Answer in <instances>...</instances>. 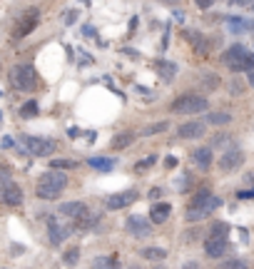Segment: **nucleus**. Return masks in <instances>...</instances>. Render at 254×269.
Returning <instances> with one entry per match:
<instances>
[{"label": "nucleus", "instance_id": "obj_1", "mask_svg": "<svg viewBox=\"0 0 254 269\" xmlns=\"http://www.w3.org/2000/svg\"><path fill=\"white\" fill-rule=\"evenodd\" d=\"M219 205H222V199H219V197H215L210 190H202V192L192 199L190 210H187V222H199V219H204V217H207V214H212Z\"/></svg>", "mask_w": 254, "mask_h": 269}, {"label": "nucleus", "instance_id": "obj_2", "mask_svg": "<svg viewBox=\"0 0 254 269\" xmlns=\"http://www.w3.org/2000/svg\"><path fill=\"white\" fill-rule=\"evenodd\" d=\"M67 187V174L62 172H45L38 182V197L42 199H58L60 192Z\"/></svg>", "mask_w": 254, "mask_h": 269}, {"label": "nucleus", "instance_id": "obj_3", "mask_svg": "<svg viewBox=\"0 0 254 269\" xmlns=\"http://www.w3.org/2000/svg\"><path fill=\"white\" fill-rule=\"evenodd\" d=\"M222 60H224V65L229 68V70H235V73H239V70H254V55H249L247 53V48L244 45H232L224 55H222Z\"/></svg>", "mask_w": 254, "mask_h": 269}, {"label": "nucleus", "instance_id": "obj_4", "mask_svg": "<svg viewBox=\"0 0 254 269\" xmlns=\"http://www.w3.org/2000/svg\"><path fill=\"white\" fill-rule=\"evenodd\" d=\"M10 80H13V85L18 90H22V93H30V90L38 87V75H35V68L33 65H15L10 70Z\"/></svg>", "mask_w": 254, "mask_h": 269}, {"label": "nucleus", "instance_id": "obj_5", "mask_svg": "<svg viewBox=\"0 0 254 269\" xmlns=\"http://www.w3.org/2000/svg\"><path fill=\"white\" fill-rule=\"evenodd\" d=\"M204 110H207V97L202 95H182L172 102V113H179V115H199Z\"/></svg>", "mask_w": 254, "mask_h": 269}, {"label": "nucleus", "instance_id": "obj_6", "mask_svg": "<svg viewBox=\"0 0 254 269\" xmlns=\"http://www.w3.org/2000/svg\"><path fill=\"white\" fill-rule=\"evenodd\" d=\"M227 227L224 225H217L215 230H212V237L204 242V254L210 257V259H219L222 254H227Z\"/></svg>", "mask_w": 254, "mask_h": 269}, {"label": "nucleus", "instance_id": "obj_7", "mask_svg": "<svg viewBox=\"0 0 254 269\" xmlns=\"http://www.w3.org/2000/svg\"><path fill=\"white\" fill-rule=\"evenodd\" d=\"M38 23H40V10L38 8H30L22 18H20V23L15 25V30H13V38L15 40H22V38H28L35 28H38Z\"/></svg>", "mask_w": 254, "mask_h": 269}, {"label": "nucleus", "instance_id": "obj_8", "mask_svg": "<svg viewBox=\"0 0 254 269\" xmlns=\"http://www.w3.org/2000/svg\"><path fill=\"white\" fill-rule=\"evenodd\" d=\"M22 142H25V150L30 154H35V157H48V154L55 152V142H53V140H45V137H33V134H28Z\"/></svg>", "mask_w": 254, "mask_h": 269}, {"label": "nucleus", "instance_id": "obj_9", "mask_svg": "<svg viewBox=\"0 0 254 269\" xmlns=\"http://www.w3.org/2000/svg\"><path fill=\"white\" fill-rule=\"evenodd\" d=\"M127 232L137 237V239H142V237H150L152 234V225L145 219V217H140V214H132L130 219H127Z\"/></svg>", "mask_w": 254, "mask_h": 269}, {"label": "nucleus", "instance_id": "obj_10", "mask_svg": "<svg viewBox=\"0 0 254 269\" xmlns=\"http://www.w3.org/2000/svg\"><path fill=\"white\" fill-rule=\"evenodd\" d=\"M60 214L70 217V219H78L80 225V222L87 219V205L85 202H65V205H60Z\"/></svg>", "mask_w": 254, "mask_h": 269}, {"label": "nucleus", "instance_id": "obj_11", "mask_svg": "<svg viewBox=\"0 0 254 269\" xmlns=\"http://www.w3.org/2000/svg\"><path fill=\"white\" fill-rule=\"evenodd\" d=\"M0 197H3L5 205L18 207L20 202H22V190H20V185H15V182H5L3 190H0Z\"/></svg>", "mask_w": 254, "mask_h": 269}, {"label": "nucleus", "instance_id": "obj_12", "mask_svg": "<svg viewBox=\"0 0 254 269\" xmlns=\"http://www.w3.org/2000/svg\"><path fill=\"white\" fill-rule=\"evenodd\" d=\"M242 162H244V154H242V150H227V152L219 157V170L232 172V170H237Z\"/></svg>", "mask_w": 254, "mask_h": 269}, {"label": "nucleus", "instance_id": "obj_13", "mask_svg": "<svg viewBox=\"0 0 254 269\" xmlns=\"http://www.w3.org/2000/svg\"><path fill=\"white\" fill-rule=\"evenodd\" d=\"M135 199H137L135 190H127V192H120V194H110V197H107V207H110V210H122V207L132 205Z\"/></svg>", "mask_w": 254, "mask_h": 269}, {"label": "nucleus", "instance_id": "obj_14", "mask_svg": "<svg viewBox=\"0 0 254 269\" xmlns=\"http://www.w3.org/2000/svg\"><path fill=\"white\" fill-rule=\"evenodd\" d=\"M177 134H179V137H184V140H195V137H202V134H204V122H199V120L184 122V125H179Z\"/></svg>", "mask_w": 254, "mask_h": 269}, {"label": "nucleus", "instance_id": "obj_15", "mask_svg": "<svg viewBox=\"0 0 254 269\" xmlns=\"http://www.w3.org/2000/svg\"><path fill=\"white\" fill-rule=\"evenodd\" d=\"M48 232H50V242L53 244H60V242H65L67 239V227L65 225H60L55 217H48Z\"/></svg>", "mask_w": 254, "mask_h": 269}, {"label": "nucleus", "instance_id": "obj_16", "mask_svg": "<svg viewBox=\"0 0 254 269\" xmlns=\"http://www.w3.org/2000/svg\"><path fill=\"white\" fill-rule=\"evenodd\" d=\"M170 212H172V207H170L167 202H162V205H155V207H152V212H150V222H155V225H162V222H167Z\"/></svg>", "mask_w": 254, "mask_h": 269}, {"label": "nucleus", "instance_id": "obj_17", "mask_svg": "<svg viewBox=\"0 0 254 269\" xmlns=\"http://www.w3.org/2000/svg\"><path fill=\"white\" fill-rule=\"evenodd\" d=\"M192 160H195L202 170H207V167L212 165V150H210V147H199V150L192 152Z\"/></svg>", "mask_w": 254, "mask_h": 269}, {"label": "nucleus", "instance_id": "obj_18", "mask_svg": "<svg viewBox=\"0 0 254 269\" xmlns=\"http://www.w3.org/2000/svg\"><path fill=\"white\" fill-rule=\"evenodd\" d=\"M135 137H137L135 132H122V134H118V137L112 140V147H115V150H122V147L132 145V142H135Z\"/></svg>", "mask_w": 254, "mask_h": 269}, {"label": "nucleus", "instance_id": "obj_19", "mask_svg": "<svg viewBox=\"0 0 254 269\" xmlns=\"http://www.w3.org/2000/svg\"><path fill=\"white\" fill-rule=\"evenodd\" d=\"M93 269H120V264L115 257H98L93 262Z\"/></svg>", "mask_w": 254, "mask_h": 269}, {"label": "nucleus", "instance_id": "obj_20", "mask_svg": "<svg viewBox=\"0 0 254 269\" xmlns=\"http://www.w3.org/2000/svg\"><path fill=\"white\" fill-rule=\"evenodd\" d=\"M90 165H93L95 170H100V172H110V170L115 167V160H105V157H93V160H90Z\"/></svg>", "mask_w": 254, "mask_h": 269}, {"label": "nucleus", "instance_id": "obj_21", "mask_svg": "<svg viewBox=\"0 0 254 269\" xmlns=\"http://www.w3.org/2000/svg\"><path fill=\"white\" fill-rule=\"evenodd\" d=\"M140 254H142L145 259H152V262H157V259H165V257H167V252L159 250V247H147V250H142Z\"/></svg>", "mask_w": 254, "mask_h": 269}, {"label": "nucleus", "instance_id": "obj_22", "mask_svg": "<svg viewBox=\"0 0 254 269\" xmlns=\"http://www.w3.org/2000/svg\"><path fill=\"white\" fill-rule=\"evenodd\" d=\"M229 120H232L229 113H210V115H207V122H210V125H227Z\"/></svg>", "mask_w": 254, "mask_h": 269}, {"label": "nucleus", "instance_id": "obj_23", "mask_svg": "<svg viewBox=\"0 0 254 269\" xmlns=\"http://www.w3.org/2000/svg\"><path fill=\"white\" fill-rule=\"evenodd\" d=\"M38 115V102L35 100H30V102H25L22 107H20V117H25V120H30V117Z\"/></svg>", "mask_w": 254, "mask_h": 269}, {"label": "nucleus", "instance_id": "obj_24", "mask_svg": "<svg viewBox=\"0 0 254 269\" xmlns=\"http://www.w3.org/2000/svg\"><path fill=\"white\" fill-rule=\"evenodd\" d=\"M167 130V122H152L150 127L142 130V137H150V134H157V132H165Z\"/></svg>", "mask_w": 254, "mask_h": 269}, {"label": "nucleus", "instance_id": "obj_25", "mask_svg": "<svg viewBox=\"0 0 254 269\" xmlns=\"http://www.w3.org/2000/svg\"><path fill=\"white\" fill-rule=\"evenodd\" d=\"M199 82H202L204 87H210V90L219 85V80H217V75H215V73H202V75H199Z\"/></svg>", "mask_w": 254, "mask_h": 269}, {"label": "nucleus", "instance_id": "obj_26", "mask_svg": "<svg viewBox=\"0 0 254 269\" xmlns=\"http://www.w3.org/2000/svg\"><path fill=\"white\" fill-rule=\"evenodd\" d=\"M177 73V68L172 65V62H159V75L165 77V80H172Z\"/></svg>", "mask_w": 254, "mask_h": 269}, {"label": "nucleus", "instance_id": "obj_27", "mask_svg": "<svg viewBox=\"0 0 254 269\" xmlns=\"http://www.w3.org/2000/svg\"><path fill=\"white\" fill-rule=\"evenodd\" d=\"M78 165L70 160H53V170H75Z\"/></svg>", "mask_w": 254, "mask_h": 269}, {"label": "nucleus", "instance_id": "obj_28", "mask_svg": "<svg viewBox=\"0 0 254 269\" xmlns=\"http://www.w3.org/2000/svg\"><path fill=\"white\" fill-rule=\"evenodd\" d=\"M222 269H247V262H242V259H229V262H224Z\"/></svg>", "mask_w": 254, "mask_h": 269}, {"label": "nucleus", "instance_id": "obj_29", "mask_svg": "<svg viewBox=\"0 0 254 269\" xmlns=\"http://www.w3.org/2000/svg\"><path fill=\"white\" fill-rule=\"evenodd\" d=\"M78 254H80V250H70L67 254H65V264H70V267H73V264L78 262Z\"/></svg>", "mask_w": 254, "mask_h": 269}, {"label": "nucleus", "instance_id": "obj_30", "mask_svg": "<svg viewBox=\"0 0 254 269\" xmlns=\"http://www.w3.org/2000/svg\"><path fill=\"white\" fill-rule=\"evenodd\" d=\"M155 160H157V157H155V154H152V157H147V160H142V162H137V170H145V167H150V165H152Z\"/></svg>", "mask_w": 254, "mask_h": 269}, {"label": "nucleus", "instance_id": "obj_31", "mask_svg": "<svg viewBox=\"0 0 254 269\" xmlns=\"http://www.w3.org/2000/svg\"><path fill=\"white\" fill-rule=\"evenodd\" d=\"M195 3H197V8H202V10H207V8H210V5H212L215 0H195Z\"/></svg>", "mask_w": 254, "mask_h": 269}, {"label": "nucleus", "instance_id": "obj_32", "mask_svg": "<svg viewBox=\"0 0 254 269\" xmlns=\"http://www.w3.org/2000/svg\"><path fill=\"white\" fill-rule=\"evenodd\" d=\"M8 167H3V165H0V180H3V185H5V182H10V180H8Z\"/></svg>", "mask_w": 254, "mask_h": 269}, {"label": "nucleus", "instance_id": "obj_33", "mask_svg": "<svg viewBox=\"0 0 254 269\" xmlns=\"http://www.w3.org/2000/svg\"><path fill=\"white\" fill-rule=\"evenodd\" d=\"M237 197H239V199H254V190H247V192H239Z\"/></svg>", "mask_w": 254, "mask_h": 269}, {"label": "nucleus", "instance_id": "obj_34", "mask_svg": "<svg viewBox=\"0 0 254 269\" xmlns=\"http://www.w3.org/2000/svg\"><path fill=\"white\" fill-rule=\"evenodd\" d=\"M254 0H232V5H239V8H244V5H252Z\"/></svg>", "mask_w": 254, "mask_h": 269}, {"label": "nucleus", "instance_id": "obj_35", "mask_svg": "<svg viewBox=\"0 0 254 269\" xmlns=\"http://www.w3.org/2000/svg\"><path fill=\"white\" fill-rule=\"evenodd\" d=\"M182 269H199V262H187Z\"/></svg>", "mask_w": 254, "mask_h": 269}, {"label": "nucleus", "instance_id": "obj_36", "mask_svg": "<svg viewBox=\"0 0 254 269\" xmlns=\"http://www.w3.org/2000/svg\"><path fill=\"white\" fill-rule=\"evenodd\" d=\"M165 165H167V167H175L177 160H175V157H167V160H165Z\"/></svg>", "mask_w": 254, "mask_h": 269}, {"label": "nucleus", "instance_id": "obj_37", "mask_svg": "<svg viewBox=\"0 0 254 269\" xmlns=\"http://www.w3.org/2000/svg\"><path fill=\"white\" fill-rule=\"evenodd\" d=\"M232 93H242V85L239 82H232Z\"/></svg>", "mask_w": 254, "mask_h": 269}, {"label": "nucleus", "instance_id": "obj_38", "mask_svg": "<svg viewBox=\"0 0 254 269\" xmlns=\"http://www.w3.org/2000/svg\"><path fill=\"white\" fill-rule=\"evenodd\" d=\"M159 194H162V190H157V187H155V190H152V192H150V197H152V199H155V197H159Z\"/></svg>", "mask_w": 254, "mask_h": 269}, {"label": "nucleus", "instance_id": "obj_39", "mask_svg": "<svg viewBox=\"0 0 254 269\" xmlns=\"http://www.w3.org/2000/svg\"><path fill=\"white\" fill-rule=\"evenodd\" d=\"M247 80H249V85L254 87V70H249V75H247Z\"/></svg>", "mask_w": 254, "mask_h": 269}, {"label": "nucleus", "instance_id": "obj_40", "mask_svg": "<svg viewBox=\"0 0 254 269\" xmlns=\"http://www.w3.org/2000/svg\"><path fill=\"white\" fill-rule=\"evenodd\" d=\"M159 3H165V5H177L179 0H159Z\"/></svg>", "mask_w": 254, "mask_h": 269}, {"label": "nucleus", "instance_id": "obj_41", "mask_svg": "<svg viewBox=\"0 0 254 269\" xmlns=\"http://www.w3.org/2000/svg\"><path fill=\"white\" fill-rule=\"evenodd\" d=\"M247 30H252L254 33V20H247Z\"/></svg>", "mask_w": 254, "mask_h": 269}, {"label": "nucleus", "instance_id": "obj_42", "mask_svg": "<svg viewBox=\"0 0 254 269\" xmlns=\"http://www.w3.org/2000/svg\"><path fill=\"white\" fill-rule=\"evenodd\" d=\"M252 8H254V3H252Z\"/></svg>", "mask_w": 254, "mask_h": 269}]
</instances>
